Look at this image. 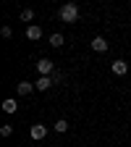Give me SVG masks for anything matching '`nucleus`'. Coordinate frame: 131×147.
I'll return each mask as SVG.
<instances>
[{"mask_svg":"<svg viewBox=\"0 0 131 147\" xmlns=\"http://www.w3.org/2000/svg\"><path fill=\"white\" fill-rule=\"evenodd\" d=\"M60 21H66V24L79 21V5H76V3H66V5L60 8Z\"/></svg>","mask_w":131,"mask_h":147,"instance_id":"1","label":"nucleus"},{"mask_svg":"<svg viewBox=\"0 0 131 147\" xmlns=\"http://www.w3.org/2000/svg\"><path fill=\"white\" fill-rule=\"evenodd\" d=\"M37 71H40V76H52L55 74V66L50 58H42V61H37Z\"/></svg>","mask_w":131,"mask_h":147,"instance_id":"2","label":"nucleus"},{"mask_svg":"<svg viewBox=\"0 0 131 147\" xmlns=\"http://www.w3.org/2000/svg\"><path fill=\"white\" fill-rule=\"evenodd\" d=\"M110 71H113L116 76H126L131 68H128V63H126V61H113V63H110Z\"/></svg>","mask_w":131,"mask_h":147,"instance_id":"3","label":"nucleus"},{"mask_svg":"<svg viewBox=\"0 0 131 147\" xmlns=\"http://www.w3.org/2000/svg\"><path fill=\"white\" fill-rule=\"evenodd\" d=\"M29 137H32V139H37V142H40V139H45V137H47V126L34 123V126L29 129Z\"/></svg>","mask_w":131,"mask_h":147,"instance_id":"4","label":"nucleus"},{"mask_svg":"<svg viewBox=\"0 0 131 147\" xmlns=\"http://www.w3.org/2000/svg\"><path fill=\"white\" fill-rule=\"evenodd\" d=\"M37 87L32 84V82H18L16 84V92H18V95H21V97H26V95H32V92H34Z\"/></svg>","mask_w":131,"mask_h":147,"instance_id":"5","label":"nucleus"},{"mask_svg":"<svg viewBox=\"0 0 131 147\" xmlns=\"http://www.w3.org/2000/svg\"><path fill=\"white\" fill-rule=\"evenodd\" d=\"M52 84H55V82H52V76H40L34 87H37V92H47V89H50Z\"/></svg>","mask_w":131,"mask_h":147,"instance_id":"6","label":"nucleus"},{"mask_svg":"<svg viewBox=\"0 0 131 147\" xmlns=\"http://www.w3.org/2000/svg\"><path fill=\"white\" fill-rule=\"evenodd\" d=\"M92 50H95V53H105V50H107V40L95 37V40H92Z\"/></svg>","mask_w":131,"mask_h":147,"instance_id":"7","label":"nucleus"},{"mask_svg":"<svg viewBox=\"0 0 131 147\" xmlns=\"http://www.w3.org/2000/svg\"><path fill=\"white\" fill-rule=\"evenodd\" d=\"M26 37H29V40H40V37H42V29L40 26H26Z\"/></svg>","mask_w":131,"mask_h":147,"instance_id":"8","label":"nucleus"},{"mask_svg":"<svg viewBox=\"0 0 131 147\" xmlns=\"http://www.w3.org/2000/svg\"><path fill=\"white\" fill-rule=\"evenodd\" d=\"M16 108H18V105H16V100H13V97L3 100V110H5V113H16Z\"/></svg>","mask_w":131,"mask_h":147,"instance_id":"9","label":"nucleus"},{"mask_svg":"<svg viewBox=\"0 0 131 147\" xmlns=\"http://www.w3.org/2000/svg\"><path fill=\"white\" fill-rule=\"evenodd\" d=\"M52 129H55V131H58V134H63V131H68V121H66V118H58V121H55V126H52Z\"/></svg>","mask_w":131,"mask_h":147,"instance_id":"10","label":"nucleus"},{"mask_svg":"<svg viewBox=\"0 0 131 147\" xmlns=\"http://www.w3.org/2000/svg\"><path fill=\"white\" fill-rule=\"evenodd\" d=\"M63 42H66V37H63V34H52V37H50V45H52V47H60Z\"/></svg>","mask_w":131,"mask_h":147,"instance_id":"11","label":"nucleus"},{"mask_svg":"<svg viewBox=\"0 0 131 147\" xmlns=\"http://www.w3.org/2000/svg\"><path fill=\"white\" fill-rule=\"evenodd\" d=\"M0 134H3V137H11L13 134V126L11 123H3V126H0Z\"/></svg>","mask_w":131,"mask_h":147,"instance_id":"12","label":"nucleus"},{"mask_svg":"<svg viewBox=\"0 0 131 147\" xmlns=\"http://www.w3.org/2000/svg\"><path fill=\"white\" fill-rule=\"evenodd\" d=\"M32 18H34V13L26 8V11H21V21H32Z\"/></svg>","mask_w":131,"mask_h":147,"instance_id":"13","label":"nucleus"},{"mask_svg":"<svg viewBox=\"0 0 131 147\" xmlns=\"http://www.w3.org/2000/svg\"><path fill=\"white\" fill-rule=\"evenodd\" d=\"M0 34H3L5 40H11V37H13V29H11V26H3V29H0Z\"/></svg>","mask_w":131,"mask_h":147,"instance_id":"14","label":"nucleus"}]
</instances>
